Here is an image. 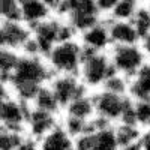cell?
Returning <instances> with one entry per match:
<instances>
[{"instance_id": "1", "label": "cell", "mask_w": 150, "mask_h": 150, "mask_svg": "<svg viewBox=\"0 0 150 150\" xmlns=\"http://www.w3.org/2000/svg\"><path fill=\"white\" fill-rule=\"evenodd\" d=\"M53 77L54 74L50 69L44 57H33V56L21 54L17 69L14 71L11 80L5 86L9 87L12 95L18 98L20 101L26 104H32L39 89L50 84Z\"/></svg>"}, {"instance_id": "2", "label": "cell", "mask_w": 150, "mask_h": 150, "mask_svg": "<svg viewBox=\"0 0 150 150\" xmlns=\"http://www.w3.org/2000/svg\"><path fill=\"white\" fill-rule=\"evenodd\" d=\"M116 74L108 53H98L83 47V60L78 77L90 92L101 90L108 78Z\"/></svg>"}, {"instance_id": "3", "label": "cell", "mask_w": 150, "mask_h": 150, "mask_svg": "<svg viewBox=\"0 0 150 150\" xmlns=\"http://www.w3.org/2000/svg\"><path fill=\"white\" fill-rule=\"evenodd\" d=\"M45 60L54 75H78L83 60V45L78 39L57 44Z\"/></svg>"}, {"instance_id": "4", "label": "cell", "mask_w": 150, "mask_h": 150, "mask_svg": "<svg viewBox=\"0 0 150 150\" xmlns=\"http://www.w3.org/2000/svg\"><path fill=\"white\" fill-rule=\"evenodd\" d=\"M110 59L116 74L122 75L126 80H132L138 71L147 63L143 48L138 45H112L110 48Z\"/></svg>"}, {"instance_id": "5", "label": "cell", "mask_w": 150, "mask_h": 150, "mask_svg": "<svg viewBox=\"0 0 150 150\" xmlns=\"http://www.w3.org/2000/svg\"><path fill=\"white\" fill-rule=\"evenodd\" d=\"M30 104L20 101L12 95L8 86L2 84V104H0V122L2 128L11 131L26 132Z\"/></svg>"}, {"instance_id": "6", "label": "cell", "mask_w": 150, "mask_h": 150, "mask_svg": "<svg viewBox=\"0 0 150 150\" xmlns=\"http://www.w3.org/2000/svg\"><path fill=\"white\" fill-rule=\"evenodd\" d=\"M92 93H93L96 116L111 125L120 123L125 111H126V108L132 102V99L126 95L111 93L102 89L98 92H92Z\"/></svg>"}, {"instance_id": "7", "label": "cell", "mask_w": 150, "mask_h": 150, "mask_svg": "<svg viewBox=\"0 0 150 150\" xmlns=\"http://www.w3.org/2000/svg\"><path fill=\"white\" fill-rule=\"evenodd\" d=\"M48 86L53 90L57 102L62 108V112L72 101L90 92L81 83L78 75H54Z\"/></svg>"}, {"instance_id": "8", "label": "cell", "mask_w": 150, "mask_h": 150, "mask_svg": "<svg viewBox=\"0 0 150 150\" xmlns=\"http://www.w3.org/2000/svg\"><path fill=\"white\" fill-rule=\"evenodd\" d=\"M32 29L23 21H2L0 23V42L2 50H11L21 54L23 48L32 39Z\"/></svg>"}, {"instance_id": "9", "label": "cell", "mask_w": 150, "mask_h": 150, "mask_svg": "<svg viewBox=\"0 0 150 150\" xmlns=\"http://www.w3.org/2000/svg\"><path fill=\"white\" fill-rule=\"evenodd\" d=\"M62 24H63V18L60 17H51L50 20L38 24L36 27L32 29L33 39L36 41L38 47H39L41 56L47 59V56L51 53V50L60 44V30Z\"/></svg>"}, {"instance_id": "10", "label": "cell", "mask_w": 150, "mask_h": 150, "mask_svg": "<svg viewBox=\"0 0 150 150\" xmlns=\"http://www.w3.org/2000/svg\"><path fill=\"white\" fill-rule=\"evenodd\" d=\"M60 120H62V116L38 110V108L30 105L27 125H26V134L30 138H35L39 141L48 132H51L56 126H59Z\"/></svg>"}, {"instance_id": "11", "label": "cell", "mask_w": 150, "mask_h": 150, "mask_svg": "<svg viewBox=\"0 0 150 150\" xmlns=\"http://www.w3.org/2000/svg\"><path fill=\"white\" fill-rule=\"evenodd\" d=\"M78 41L87 50L98 51V53H108L112 45H111V36H110L107 20L99 21L93 27L81 33L78 36Z\"/></svg>"}, {"instance_id": "12", "label": "cell", "mask_w": 150, "mask_h": 150, "mask_svg": "<svg viewBox=\"0 0 150 150\" xmlns=\"http://www.w3.org/2000/svg\"><path fill=\"white\" fill-rule=\"evenodd\" d=\"M20 3H21V20L30 29L54 17L51 5L45 0H20Z\"/></svg>"}, {"instance_id": "13", "label": "cell", "mask_w": 150, "mask_h": 150, "mask_svg": "<svg viewBox=\"0 0 150 150\" xmlns=\"http://www.w3.org/2000/svg\"><path fill=\"white\" fill-rule=\"evenodd\" d=\"M108 30L111 36V45H138L140 36L131 21H110Z\"/></svg>"}, {"instance_id": "14", "label": "cell", "mask_w": 150, "mask_h": 150, "mask_svg": "<svg viewBox=\"0 0 150 150\" xmlns=\"http://www.w3.org/2000/svg\"><path fill=\"white\" fill-rule=\"evenodd\" d=\"M62 116H68L74 119H80L84 122H90L96 117V110H95V101H93V93L89 92L75 101H72L62 112Z\"/></svg>"}, {"instance_id": "15", "label": "cell", "mask_w": 150, "mask_h": 150, "mask_svg": "<svg viewBox=\"0 0 150 150\" xmlns=\"http://www.w3.org/2000/svg\"><path fill=\"white\" fill-rule=\"evenodd\" d=\"M128 96L132 101H150V62H147L138 74L129 80Z\"/></svg>"}, {"instance_id": "16", "label": "cell", "mask_w": 150, "mask_h": 150, "mask_svg": "<svg viewBox=\"0 0 150 150\" xmlns=\"http://www.w3.org/2000/svg\"><path fill=\"white\" fill-rule=\"evenodd\" d=\"M39 150H74V138L60 123L39 140Z\"/></svg>"}, {"instance_id": "17", "label": "cell", "mask_w": 150, "mask_h": 150, "mask_svg": "<svg viewBox=\"0 0 150 150\" xmlns=\"http://www.w3.org/2000/svg\"><path fill=\"white\" fill-rule=\"evenodd\" d=\"M32 107L38 108V110H42V111H48V112H53V114H59L62 116V108L57 102V99L53 93V90L50 89V86H44L39 89V92L36 93L35 99L30 104Z\"/></svg>"}, {"instance_id": "18", "label": "cell", "mask_w": 150, "mask_h": 150, "mask_svg": "<svg viewBox=\"0 0 150 150\" xmlns=\"http://www.w3.org/2000/svg\"><path fill=\"white\" fill-rule=\"evenodd\" d=\"M114 131H116V137H117V143L120 150L126 149L132 144L140 143L141 140V134L143 129L137 125H126V123H117L114 125Z\"/></svg>"}, {"instance_id": "19", "label": "cell", "mask_w": 150, "mask_h": 150, "mask_svg": "<svg viewBox=\"0 0 150 150\" xmlns=\"http://www.w3.org/2000/svg\"><path fill=\"white\" fill-rule=\"evenodd\" d=\"M92 150H120L114 125L93 131V147Z\"/></svg>"}, {"instance_id": "20", "label": "cell", "mask_w": 150, "mask_h": 150, "mask_svg": "<svg viewBox=\"0 0 150 150\" xmlns=\"http://www.w3.org/2000/svg\"><path fill=\"white\" fill-rule=\"evenodd\" d=\"M140 6V2L135 0H117L114 9L107 20L110 21H131L135 15L137 9Z\"/></svg>"}, {"instance_id": "21", "label": "cell", "mask_w": 150, "mask_h": 150, "mask_svg": "<svg viewBox=\"0 0 150 150\" xmlns=\"http://www.w3.org/2000/svg\"><path fill=\"white\" fill-rule=\"evenodd\" d=\"M21 54L17 51H11V50H2L0 54V74H2V84H6L14 71L17 69V65L20 62Z\"/></svg>"}, {"instance_id": "22", "label": "cell", "mask_w": 150, "mask_h": 150, "mask_svg": "<svg viewBox=\"0 0 150 150\" xmlns=\"http://www.w3.org/2000/svg\"><path fill=\"white\" fill-rule=\"evenodd\" d=\"M131 23L135 27L137 33H138L140 39H143L144 36H147L150 33V6H149V3H140Z\"/></svg>"}, {"instance_id": "23", "label": "cell", "mask_w": 150, "mask_h": 150, "mask_svg": "<svg viewBox=\"0 0 150 150\" xmlns=\"http://www.w3.org/2000/svg\"><path fill=\"white\" fill-rule=\"evenodd\" d=\"M26 132L2 128L0 129V150H17L26 140Z\"/></svg>"}, {"instance_id": "24", "label": "cell", "mask_w": 150, "mask_h": 150, "mask_svg": "<svg viewBox=\"0 0 150 150\" xmlns=\"http://www.w3.org/2000/svg\"><path fill=\"white\" fill-rule=\"evenodd\" d=\"M0 17H2V21H23L20 0H2Z\"/></svg>"}, {"instance_id": "25", "label": "cell", "mask_w": 150, "mask_h": 150, "mask_svg": "<svg viewBox=\"0 0 150 150\" xmlns=\"http://www.w3.org/2000/svg\"><path fill=\"white\" fill-rule=\"evenodd\" d=\"M102 90L111 92V93H117V95H126L129 92V80H126L125 77L119 74H114L111 78L107 80V83L104 84Z\"/></svg>"}, {"instance_id": "26", "label": "cell", "mask_w": 150, "mask_h": 150, "mask_svg": "<svg viewBox=\"0 0 150 150\" xmlns=\"http://www.w3.org/2000/svg\"><path fill=\"white\" fill-rule=\"evenodd\" d=\"M135 108V120L141 128H150V101H134Z\"/></svg>"}, {"instance_id": "27", "label": "cell", "mask_w": 150, "mask_h": 150, "mask_svg": "<svg viewBox=\"0 0 150 150\" xmlns=\"http://www.w3.org/2000/svg\"><path fill=\"white\" fill-rule=\"evenodd\" d=\"M117 3V0H96V6L99 9V14L102 15V18H108L110 14H111V11L114 9Z\"/></svg>"}, {"instance_id": "28", "label": "cell", "mask_w": 150, "mask_h": 150, "mask_svg": "<svg viewBox=\"0 0 150 150\" xmlns=\"http://www.w3.org/2000/svg\"><path fill=\"white\" fill-rule=\"evenodd\" d=\"M17 150H39V141L35 140V138H30V137L27 135L26 140L23 141V144Z\"/></svg>"}, {"instance_id": "29", "label": "cell", "mask_w": 150, "mask_h": 150, "mask_svg": "<svg viewBox=\"0 0 150 150\" xmlns=\"http://www.w3.org/2000/svg\"><path fill=\"white\" fill-rule=\"evenodd\" d=\"M140 144H141V149L143 150H150V128L143 129Z\"/></svg>"}, {"instance_id": "30", "label": "cell", "mask_w": 150, "mask_h": 150, "mask_svg": "<svg viewBox=\"0 0 150 150\" xmlns=\"http://www.w3.org/2000/svg\"><path fill=\"white\" fill-rule=\"evenodd\" d=\"M140 47L143 48V51H144L146 57H147V59H149V62H150V33H149L147 36H144L143 39H141Z\"/></svg>"}, {"instance_id": "31", "label": "cell", "mask_w": 150, "mask_h": 150, "mask_svg": "<svg viewBox=\"0 0 150 150\" xmlns=\"http://www.w3.org/2000/svg\"><path fill=\"white\" fill-rule=\"evenodd\" d=\"M149 6H150V2H149Z\"/></svg>"}]
</instances>
